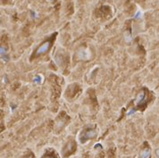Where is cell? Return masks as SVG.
<instances>
[{
  "instance_id": "6da1fadb",
  "label": "cell",
  "mask_w": 159,
  "mask_h": 158,
  "mask_svg": "<svg viewBox=\"0 0 159 158\" xmlns=\"http://www.w3.org/2000/svg\"><path fill=\"white\" fill-rule=\"evenodd\" d=\"M78 57L82 60H88L90 57V52L88 49H80L78 52Z\"/></svg>"
},
{
  "instance_id": "7a4b0ae2",
  "label": "cell",
  "mask_w": 159,
  "mask_h": 158,
  "mask_svg": "<svg viewBox=\"0 0 159 158\" xmlns=\"http://www.w3.org/2000/svg\"><path fill=\"white\" fill-rule=\"evenodd\" d=\"M50 46V43L49 42H46L44 43L40 47H38V49L37 50V54H45L46 53V51L48 50Z\"/></svg>"
},
{
  "instance_id": "3957f363",
  "label": "cell",
  "mask_w": 159,
  "mask_h": 158,
  "mask_svg": "<svg viewBox=\"0 0 159 158\" xmlns=\"http://www.w3.org/2000/svg\"><path fill=\"white\" fill-rule=\"evenodd\" d=\"M96 135V131H95V130H89V131L86 132V133L84 134V136H83V138H84V139L82 140V142H84V141L88 140V138L94 137Z\"/></svg>"
},
{
  "instance_id": "277c9868",
  "label": "cell",
  "mask_w": 159,
  "mask_h": 158,
  "mask_svg": "<svg viewBox=\"0 0 159 158\" xmlns=\"http://www.w3.org/2000/svg\"><path fill=\"white\" fill-rule=\"evenodd\" d=\"M144 97H145V93H144V92H140V93L137 96V97H136V99H135L136 104H140L141 103H143Z\"/></svg>"
},
{
  "instance_id": "5b68a950",
  "label": "cell",
  "mask_w": 159,
  "mask_h": 158,
  "mask_svg": "<svg viewBox=\"0 0 159 158\" xmlns=\"http://www.w3.org/2000/svg\"><path fill=\"white\" fill-rule=\"evenodd\" d=\"M151 154V152L149 149H145L140 153V157L141 158H149Z\"/></svg>"
},
{
  "instance_id": "8992f818",
  "label": "cell",
  "mask_w": 159,
  "mask_h": 158,
  "mask_svg": "<svg viewBox=\"0 0 159 158\" xmlns=\"http://www.w3.org/2000/svg\"><path fill=\"white\" fill-rule=\"evenodd\" d=\"M33 81H34L35 83H38V84L41 83V82L43 81L42 76H40V75H38V76L34 77V79H33Z\"/></svg>"
},
{
  "instance_id": "52a82bcc",
  "label": "cell",
  "mask_w": 159,
  "mask_h": 158,
  "mask_svg": "<svg viewBox=\"0 0 159 158\" xmlns=\"http://www.w3.org/2000/svg\"><path fill=\"white\" fill-rule=\"evenodd\" d=\"M155 153H156V155L159 157V149H158V150H156V152H155Z\"/></svg>"
},
{
  "instance_id": "ba28073f",
  "label": "cell",
  "mask_w": 159,
  "mask_h": 158,
  "mask_svg": "<svg viewBox=\"0 0 159 158\" xmlns=\"http://www.w3.org/2000/svg\"><path fill=\"white\" fill-rule=\"evenodd\" d=\"M46 158H54V157H52V156H46Z\"/></svg>"
}]
</instances>
